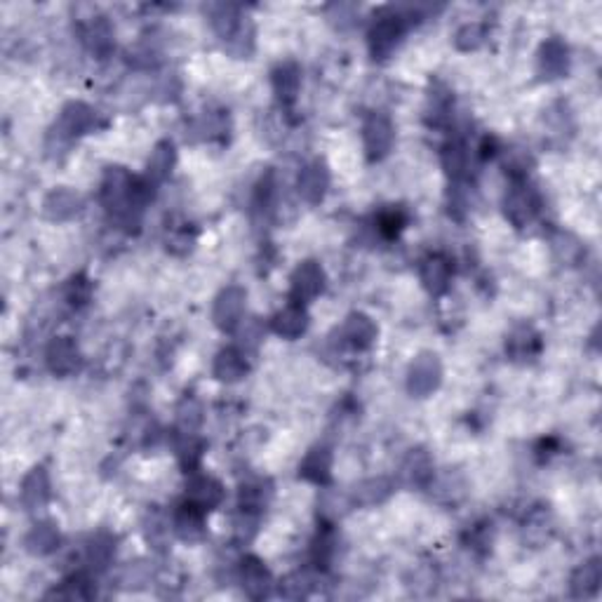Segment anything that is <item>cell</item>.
<instances>
[{
    "mask_svg": "<svg viewBox=\"0 0 602 602\" xmlns=\"http://www.w3.org/2000/svg\"><path fill=\"white\" fill-rule=\"evenodd\" d=\"M551 247H553V255L558 256V262H562L565 266H577L584 256V245L581 240L570 231H558L551 238Z\"/></svg>",
    "mask_w": 602,
    "mask_h": 602,
    "instance_id": "37",
    "label": "cell"
},
{
    "mask_svg": "<svg viewBox=\"0 0 602 602\" xmlns=\"http://www.w3.org/2000/svg\"><path fill=\"white\" fill-rule=\"evenodd\" d=\"M407 221H410L407 209L400 208V205H391V208L379 212V217H376V228L382 233V238L394 240L403 233V228L407 227Z\"/></svg>",
    "mask_w": 602,
    "mask_h": 602,
    "instance_id": "39",
    "label": "cell"
},
{
    "mask_svg": "<svg viewBox=\"0 0 602 602\" xmlns=\"http://www.w3.org/2000/svg\"><path fill=\"white\" fill-rule=\"evenodd\" d=\"M120 581H123L125 588H142V586L149 581V570L144 567V562H134V565L130 562V565L123 570V577H120Z\"/></svg>",
    "mask_w": 602,
    "mask_h": 602,
    "instance_id": "52",
    "label": "cell"
},
{
    "mask_svg": "<svg viewBox=\"0 0 602 602\" xmlns=\"http://www.w3.org/2000/svg\"><path fill=\"white\" fill-rule=\"evenodd\" d=\"M240 22H243V14L236 5L219 3V5L209 7V24L221 41H231L233 33L238 31Z\"/></svg>",
    "mask_w": 602,
    "mask_h": 602,
    "instance_id": "35",
    "label": "cell"
},
{
    "mask_svg": "<svg viewBox=\"0 0 602 602\" xmlns=\"http://www.w3.org/2000/svg\"><path fill=\"white\" fill-rule=\"evenodd\" d=\"M376 334H379V329H376L375 320L370 316H365V313H351L339 329L341 341L356 348V351L372 348V344L376 341Z\"/></svg>",
    "mask_w": 602,
    "mask_h": 602,
    "instance_id": "19",
    "label": "cell"
},
{
    "mask_svg": "<svg viewBox=\"0 0 602 602\" xmlns=\"http://www.w3.org/2000/svg\"><path fill=\"white\" fill-rule=\"evenodd\" d=\"M60 530H57V525H52V523H36L24 539L26 551H29L31 555H38V558L52 555L54 551L60 549Z\"/></svg>",
    "mask_w": 602,
    "mask_h": 602,
    "instance_id": "29",
    "label": "cell"
},
{
    "mask_svg": "<svg viewBox=\"0 0 602 602\" xmlns=\"http://www.w3.org/2000/svg\"><path fill=\"white\" fill-rule=\"evenodd\" d=\"M104 123L99 118L95 108L85 102H69L61 108L60 118L52 125L48 134V151L50 153H64L76 139L90 134V132L99 130Z\"/></svg>",
    "mask_w": 602,
    "mask_h": 602,
    "instance_id": "1",
    "label": "cell"
},
{
    "mask_svg": "<svg viewBox=\"0 0 602 602\" xmlns=\"http://www.w3.org/2000/svg\"><path fill=\"white\" fill-rule=\"evenodd\" d=\"M400 483L410 489H429L431 480L436 476V468H433V459L431 454L423 448L412 449L407 452V457L400 464Z\"/></svg>",
    "mask_w": 602,
    "mask_h": 602,
    "instance_id": "11",
    "label": "cell"
},
{
    "mask_svg": "<svg viewBox=\"0 0 602 602\" xmlns=\"http://www.w3.org/2000/svg\"><path fill=\"white\" fill-rule=\"evenodd\" d=\"M212 372L219 382L224 384H236L240 382L247 372H250V363H247V356L245 351L236 347H228L224 351L217 353L215 365H212Z\"/></svg>",
    "mask_w": 602,
    "mask_h": 602,
    "instance_id": "25",
    "label": "cell"
},
{
    "mask_svg": "<svg viewBox=\"0 0 602 602\" xmlns=\"http://www.w3.org/2000/svg\"><path fill=\"white\" fill-rule=\"evenodd\" d=\"M290 282H292L290 285V299L294 304H309L325 290V271H322L320 264L309 259V262H301L294 269Z\"/></svg>",
    "mask_w": 602,
    "mask_h": 602,
    "instance_id": "8",
    "label": "cell"
},
{
    "mask_svg": "<svg viewBox=\"0 0 602 602\" xmlns=\"http://www.w3.org/2000/svg\"><path fill=\"white\" fill-rule=\"evenodd\" d=\"M329 189V170L322 161H310L301 167L297 180L299 198L309 205H320L328 196Z\"/></svg>",
    "mask_w": 602,
    "mask_h": 602,
    "instance_id": "10",
    "label": "cell"
},
{
    "mask_svg": "<svg viewBox=\"0 0 602 602\" xmlns=\"http://www.w3.org/2000/svg\"><path fill=\"white\" fill-rule=\"evenodd\" d=\"M452 107H454V97L448 85L440 83V80L431 83L429 104H426V120H429V125L436 127L445 125L449 120V114H452Z\"/></svg>",
    "mask_w": 602,
    "mask_h": 602,
    "instance_id": "28",
    "label": "cell"
},
{
    "mask_svg": "<svg viewBox=\"0 0 602 602\" xmlns=\"http://www.w3.org/2000/svg\"><path fill=\"white\" fill-rule=\"evenodd\" d=\"M299 477L313 485H329L332 480V454L328 448H313L299 464Z\"/></svg>",
    "mask_w": 602,
    "mask_h": 602,
    "instance_id": "27",
    "label": "cell"
},
{
    "mask_svg": "<svg viewBox=\"0 0 602 602\" xmlns=\"http://www.w3.org/2000/svg\"><path fill=\"white\" fill-rule=\"evenodd\" d=\"M186 499L196 504L198 508H203L205 513L215 511V508L221 506V501H224V485L212 476L193 473L189 485H186Z\"/></svg>",
    "mask_w": 602,
    "mask_h": 602,
    "instance_id": "16",
    "label": "cell"
},
{
    "mask_svg": "<svg viewBox=\"0 0 602 602\" xmlns=\"http://www.w3.org/2000/svg\"><path fill=\"white\" fill-rule=\"evenodd\" d=\"M271 496H273V483L269 477H255L240 487V511L259 513L266 511Z\"/></svg>",
    "mask_w": 602,
    "mask_h": 602,
    "instance_id": "30",
    "label": "cell"
},
{
    "mask_svg": "<svg viewBox=\"0 0 602 602\" xmlns=\"http://www.w3.org/2000/svg\"><path fill=\"white\" fill-rule=\"evenodd\" d=\"M45 363L57 376H71L83 365V353L71 337H54L45 348Z\"/></svg>",
    "mask_w": 602,
    "mask_h": 602,
    "instance_id": "9",
    "label": "cell"
},
{
    "mask_svg": "<svg viewBox=\"0 0 602 602\" xmlns=\"http://www.w3.org/2000/svg\"><path fill=\"white\" fill-rule=\"evenodd\" d=\"M391 492H394V483H391L388 477H367V480H360V483L351 489L348 501H351V506L370 508L386 501L388 496H391Z\"/></svg>",
    "mask_w": 602,
    "mask_h": 602,
    "instance_id": "24",
    "label": "cell"
},
{
    "mask_svg": "<svg viewBox=\"0 0 602 602\" xmlns=\"http://www.w3.org/2000/svg\"><path fill=\"white\" fill-rule=\"evenodd\" d=\"M240 328V344L245 348H255L259 341L264 339V328L259 318H250V320H245L238 325Z\"/></svg>",
    "mask_w": 602,
    "mask_h": 602,
    "instance_id": "51",
    "label": "cell"
},
{
    "mask_svg": "<svg viewBox=\"0 0 602 602\" xmlns=\"http://www.w3.org/2000/svg\"><path fill=\"white\" fill-rule=\"evenodd\" d=\"M442 167L452 181H461L471 167V151L464 139H452L442 149Z\"/></svg>",
    "mask_w": 602,
    "mask_h": 602,
    "instance_id": "31",
    "label": "cell"
},
{
    "mask_svg": "<svg viewBox=\"0 0 602 602\" xmlns=\"http://www.w3.org/2000/svg\"><path fill=\"white\" fill-rule=\"evenodd\" d=\"M54 597H66V600H90L95 597V586L92 579L85 572H76L66 579L60 590H54Z\"/></svg>",
    "mask_w": 602,
    "mask_h": 602,
    "instance_id": "41",
    "label": "cell"
},
{
    "mask_svg": "<svg viewBox=\"0 0 602 602\" xmlns=\"http://www.w3.org/2000/svg\"><path fill=\"white\" fill-rule=\"evenodd\" d=\"M127 61L137 66V69H149V66H153L155 61H158V50H155L151 42L142 41L137 42L134 48H130V52H127Z\"/></svg>",
    "mask_w": 602,
    "mask_h": 602,
    "instance_id": "48",
    "label": "cell"
},
{
    "mask_svg": "<svg viewBox=\"0 0 602 602\" xmlns=\"http://www.w3.org/2000/svg\"><path fill=\"white\" fill-rule=\"evenodd\" d=\"M555 532V518L549 506L532 508L530 515L523 525V539L530 543L532 549H542L543 543H549Z\"/></svg>",
    "mask_w": 602,
    "mask_h": 602,
    "instance_id": "21",
    "label": "cell"
},
{
    "mask_svg": "<svg viewBox=\"0 0 602 602\" xmlns=\"http://www.w3.org/2000/svg\"><path fill=\"white\" fill-rule=\"evenodd\" d=\"M172 530L177 532V537H180L181 542H200V539L205 537V511L186 499L184 504L174 511Z\"/></svg>",
    "mask_w": 602,
    "mask_h": 602,
    "instance_id": "20",
    "label": "cell"
},
{
    "mask_svg": "<svg viewBox=\"0 0 602 602\" xmlns=\"http://www.w3.org/2000/svg\"><path fill=\"white\" fill-rule=\"evenodd\" d=\"M485 38H487V29H485V24L468 22V24H464L457 33H454V45H457V50H461V52H473V50H477L483 45Z\"/></svg>",
    "mask_w": 602,
    "mask_h": 602,
    "instance_id": "45",
    "label": "cell"
},
{
    "mask_svg": "<svg viewBox=\"0 0 602 602\" xmlns=\"http://www.w3.org/2000/svg\"><path fill=\"white\" fill-rule=\"evenodd\" d=\"M132 177L125 167H108L104 172L102 186H99V200L107 208V212L114 215L120 227L132 228L139 227V217L130 212V191H132Z\"/></svg>",
    "mask_w": 602,
    "mask_h": 602,
    "instance_id": "2",
    "label": "cell"
},
{
    "mask_svg": "<svg viewBox=\"0 0 602 602\" xmlns=\"http://www.w3.org/2000/svg\"><path fill=\"white\" fill-rule=\"evenodd\" d=\"M240 584H243L245 596L252 597V600H264V597L271 596L273 577H271L269 567L264 565L259 558L247 555V558L240 562Z\"/></svg>",
    "mask_w": 602,
    "mask_h": 602,
    "instance_id": "13",
    "label": "cell"
},
{
    "mask_svg": "<svg viewBox=\"0 0 602 602\" xmlns=\"http://www.w3.org/2000/svg\"><path fill=\"white\" fill-rule=\"evenodd\" d=\"M271 325H273V332L282 339H299L309 329V313H306L304 304L290 301L285 309L275 313Z\"/></svg>",
    "mask_w": 602,
    "mask_h": 602,
    "instance_id": "26",
    "label": "cell"
},
{
    "mask_svg": "<svg viewBox=\"0 0 602 602\" xmlns=\"http://www.w3.org/2000/svg\"><path fill=\"white\" fill-rule=\"evenodd\" d=\"M429 489L440 504H459L466 495V483L459 473L449 471L445 476H433Z\"/></svg>",
    "mask_w": 602,
    "mask_h": 602,
    "instance_id": "36",
    "label": "cell"
},
{
    "mask_svg": "<svg viewBox=\"0 0 602 602\" xmlns=\"http://www.w3.org/2000/svg\"><path fill=\"white\" fill-rule=\"evenodd\" d=\"M271 85L281 107L290 108L297 104L301 90V69L297 61H281L271 73Z\"/></svg>",
    "mask_w": 602,
    "mask_h": 602,
    "instance_id": "17",
    "label": "cell"
},
{
    "mask_svg": "<svg viewBox=\"0 0 602 602\" xmlns=\"http://www.w3.org/2000/svg\"><path fill=\"white\" fill-rule=\"evenodd\" d=\"M85 42L99 60L114 52V29L104 17H92V22L85 26Z\"/></svg>",
    "mask_w": 602,
    "mask_h": 602,
    "instance_id": "34",
    "label": "cell"
},
{
    "mask_svg": "<svg viewBox=\"0 0 602 602\" xmlns=\"http://www.w3.org/2000/svg\"><path fill=\"white\" fill-rule=\"evenodd\" d=\"M193 243H196V236L189 231V227L174 228V231L167 236V250H172L174 255H186V252L193 247Z\"/></svg>",
    "mask_w": 602,
    "mask_h": 602,
    "instance_id": "50",
    "label": "cell"
},
{
    "mask_svg": "<svg viewBox=\"0 0 602 602\" xmlns=\"http://www.w3.org/2000/svg\"><path fill=\"white\" fill-rule=\"evenodd\" d=\"M203 423V407L193 398H184L177 407V431L180 433H198Z\"/></svg>",
    "mask_w": 602,
    "mask_h": 602,
    "instance_id": "43",
    "label": "cell"
},
{
    "mask_svg": "<svg viewBox=\"0 0 602 602\" xmlns=\"http://www.w3.org/2000/svg\"><path fill=\"white\" fill-rule=\"evenodd\" d=\"M442 382V363L436 353L423 351L412 360L407 370V391L414 398H426L433 391H438Z\"/></svg>",
    "mask_w": 602,
    "mask_h": 602,
    "instance_id": "5",
    "label": "cell"
},
{
    "mask_svg": "<svg viewBox=\"0 0 602 602\" xmlns=\"http://www.w3.org/2000/svg\"><path fill=\"white\" fill-rule=\"evenodd\" d=\"M334 553H337V534H334L332 525H322V530L318 532V537L313 539V546H310L313 565L325 570V567L332 562Z\"/></svg>",
    "mask_w": 602,
    "mask_h": 602,
    "instance_id": "40",
    "label": "cell"
},
{
    "mask_svg": "<svg viewBox=\"0 0 602 602\" xmlns=\"http://www.w3.org/2000/svg\"><path fill=\"white\" fill-rule=\"evenodd\" d=\"M539 209H542V198H539L537 189H532L525 180L513 181L506 198H504V215L513 227H530L532 221L537 219Z\"/></svg>",
    "mask_w": 602,
    "mask_h": 602,
    "instance_id": "4",
    "label": "cell"
},
{
    "mask_svg": "<svg viewBox=\"0 0 602 602\" xmlns=\"http://www.w3.org/2000/svg\"><path fill=\"white\" fill-rule=\"evenodd\" d=\"M174 165H177V149H174V144L170 142V139H162V142L155 144L153 151H151L144 177L153 186H158L172 174Z\"/></svg>",
    "mask_w": 602,
    "mask_h": 602,
    "instance_id": "23",
    "label": "cell"
},
{
    "mask_svg": "<svg viewBox=\"0 0 602 602\" xmlns=\"http://www.w3.org/2000/svg\"><path fill=\"white\" fill-rule=\"evenodd\" d=\"M506 353L513 363H530L542 353V337L527 325L515 328L506 339Z\"/></svg>",
    "mask_w": 602,
    "mask_h": 602,
    "instance_id": "22",
    "label": "cell"
},
{
    "mask_svg": "<svg viewBox=\"0 0 602 602\" xmlns=\"http://www.w3.org/2000/svg\"><path fill=\"white\" fill-rule=\"evenodd\" d=\"M395 142V127L391 118L384 114H370L363 123V146L370 162L384 161Z\"/></svg>",
    "mask_w": 602,
    "mask_h": 602,
    "instance_id": "6",
    "label": "cell"
},
{
    "mask_svg": "<svg viewBox=\"0 0 602 602\" xmlns=\"http://www.w3.org/2000/svg\"><path fill=\"white\" fill-rule=\"evenodd\" d=\"M116 555V537L107 534V532H99L90 539V543L85 546V560L90 565L92 572H104Z\"/></svg>",
    "mask_w": 602,
    "mask_h": 602,
    "instance_id": "33",
    "label": "cell"
},
{
    "mask_svg": "<svg viewBox=\"0 0 602 602\" xmlns=\"http://www.w3.org/2000/svg\"><path fill=\"white\" fill-rule=\"evenodd\" d=\"M403 36H405V17L400 13H394V10H388V7L382 10V13L375 17V22H372L370 26V33H367V45H370L372 60H388L400 45Z\"/></svg>",
    "mask_w": 602,
    "mask_h": 602,
    "instance_id": "3",
    "label": "cell"
},
{
    "mask_svg": "<svg viewBox=\"0 0 602 602\" xmlns=\"http://www.w3.org/2000/svg\"><path fill=\"white\" fill-rule=\"evenodd\" d=\"M228 42V52L236 57V60H247L252 52H255V24L250 22V17H243L238 31L233 33Z\"/></svg>",
    "mask_w": 602,
    "mask_h": 602,
    "instance_id": "42",
    "label": "cell"
},
{
    "mask_svg": "<svg viewBox=\"0 0 602 602\" xmlns=\"http://www.w3.org/2000/svg\"><path fill=\"white\" fill-rule=\"evenodd\" d=\"M83 212V196L73 189H66V186H60V189H52V191L45 196L42 200V215L45 219L50 221H69L73 217H78Z\"/></svg>",
    "mask_w": 602,
    "mask_h": 602,
    "instance_id": "14",
    "label": "cell"
},
{
    "mask_svg": "<svg viewBox=\"0 0 602 602\" xmlns=\"http://www.w3.org/2000/svg\"><path fill=\"white\" fill-rule=\"evenodd\" d=\"M144 532H146V542L153 546L155 551H162L170 542V523L165 520L161 511H151L144 523Z\"/></svg>",
    "mask_w": 602,
    "mask_h": 602,
    "instance_id": "44",
    "label": "cell"
},
{
    "mask_svg": "<svg viewBox=\"0 0 602 602\" xmlns=\"http://www.w3.org/2000/svg\"><path fill=\"white\" fill-rule=\"evenodd\" d=\"M570 64H572V57H570V48L567 42L560 38H549L539 48V73L546 80H558V78H565L570 73Z\"/></svg>",
    "mask_w": 602,
    "mask_h": 602,
    "instance_id": "15",
    "label": "cell"
},
{
    "mask_svg": "<svg viewBox=\"0 0 602 602\" xmlns=\"http://www.w3.org/2000/svg\"><path fill=\"white\" fill-rule=\"evenodd\" d=\"M468 549L480 551V553H487L492 549V523H480V525H473L468 532Z\"/></svg>",
    "mask_w": 602,
    "mask_h": 602,
    "instance_id": "49",
    "label": "cell"
},
{
    "mask_svg": "<svg viewBox=\"0 0 602 602\" xmlns=\"http://www.w3.org/2000/svg\"><path fill=\"white\" fill-rule=\"evenodd\" d=\"M245 301H247V292L240 285H228L217 294L212 320L221 332H236L238 329V325L243 322Z\"/></svg>",
    "mask_w": 602,
    "mask_h": 602,
    "instance_id": "7",
    "label": "cell"
},
{
    "mask_svg": "<svg viewBox=\"0 0 602 602\" xmlns=\"http://www.w3.org/2000/svg\"><path fill=\"white\" fill-rule=\"evenodd\" d=\"M50 496H52V485H50V476L45 471V466H33L24 476L22 489H19L22 506L29 513H38L48 506Z\"/></svg>",
    "mask_w": 602,
    "mask_h": 602,
    "instance_id": "12",
    "label": "cell"
},
{
    "mask_svg": "<svg viewBox=\"0 0 602 602\" xmlns=\"http://www.w3.org/2000/svg\"><path fill=\"white\" fill-rule=\"evenodd\" d=\"M419 278L421 285L426 287V292L433 297H440L449 290V281H452V262L445 255H431L421 262L419 269Z\"/></svg>",
    "mask_w": 602,
    "mask_h": 602,
    "instance_id": "18",
    "label": "cell"
},
{
    "mask_svg": "<svg viewBox=\"0 0 602 602\" xmlns=\"http://www.w3.org/2000/svg\"><path fill=\"white\" fill-rule=\"evenodd\" d=\"M203 452L205 442L203 438H198V433H180V438H177V457H180L186 473H196L200 459H203Z\"/></svg>",
    "mask_w": 602,
    "mask_h": 602,
    "instance_id": "38",
    "label": "cell"
},
{
    "mask_svg": "<svg viewBox=\"0 0 602 602\" xmlns=\"http://www.w3.org/2000/svg\"><path fill=\"white\" fill-rule=\"evenodd\" d=\"M310 577L306 572H294L281 581V596L287 597V600H301L310 593Z\"/></svg>",
    "mask_w": 602,
    "mask_h": 602,
    "instance_id": "47",
    "label": "cell"
},
{
    "mask_svg": "<svg viewBox=\"0 0 602 602\" xmlns=\"http://www.w3.org/2000/svg\"><path fill=\"white\" fill-rule=\"evenodd\" d=\"M602 581V565L597 558H590L584 565H579L572 574V596L574 597H590L596 596Z\"/></svg>",
    "mask_w": 602,
    "mask_h": 602,
    "instance_id": "32",
    "label": "cell"
},
{
    "mask_svg": "<svg viewBox=\"0 0 602 602\" xmlns=\"http://www.w3.org/2000/svg\"><path fill=\"white\" fill-rule=\"evenodd\" d=\"M92 290H95V287H92L90 278H88L85 273H76L71 281L66 282L64 299L71 306L80 309V306H85L92 299Z\"/></svg>",
    "mask_w": 602,
    "mask_h": 602,
    "instance_id": "46",
    "label": "cell"
}]
</instances>
